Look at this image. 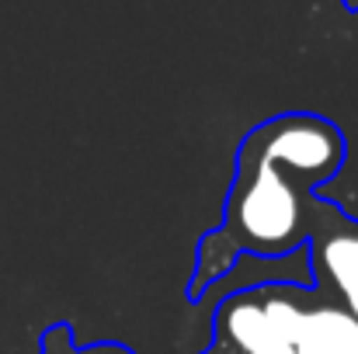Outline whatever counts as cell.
I'll list each match as a JSON object with an SVG mask.
<instances>
[{
    "instance_id": "7a4b0ae2",
    "label": "cell",
    "mask_w": 358,
    "mask_h": 354,
    "mask_svg": "<svg viewBox=\"0 0 358 354\" xmlns=\"http://www.w3.org/2000/svg\"><path fill=\"white\" fill-rule=\"evenodd\" d=\"M261 149L268 163H275L278 170L282 167H292L306 177H317V174H331L341 160V142L334 135L331 125L317 121V118H289V121H278L275 128L264 132L261 139Z\"/></svg>"
},
{
    "instance_id": "8992f818",
    "label": "cell",
    "mask_w": 358,
    "mask_h": 354,
    "mask_svg": "<svg viewBox=\"0 0 358 354\" xmlns=\"http://www.w3.org/2000/svg\"><path fill=\"white\" fill-rule=\"evenodd\" d=\"M264 309V316H268V323L278 330V337H285L292 348H296V341H299V330H303V309L299 306H292L289 299H271V302H264L261 306Z\"/></svg>"
},
{
    "instance_id": "6da1fadb",
    "label": "cell",
    "mask_w": 358,
    "mask_h": 354,
    "mask_svg": "<svg viewBox=\"0 0 358 354\" xmlns=\"http://www.w3.org/2000/svg\"><path fill=\"white\" fill-rule=\"evenodd\" d=\"M237 226L257 250H282L299 230V198L285 174L261 160L254 167L250 184L240 191Z\"/></svg>"
},
{
    "instance_id": "5b68a950",
    "label": "cell",
    "mask_w": 358,
    "mask_h": 354,
    "mask_svg": "<svg viewBox=\"0 0 358 354\" xmlns=\"http://www.w3.org/2000/svg\"><path fill=\"white\" fill-rule=\"evenodd\" d=\"M320 264L338 285L341 299L348 302V313L358 320V233H338L324 239Z\"/></svg>"
},
{
    "instance_id": "3957f363",
    "label": "cell",
    "mask_w": 358,
    "mask_h": 354,
    "mask_svg": "<svg viewBox=\"0 0 358 354\" xmlns=\"http://www.w3.org/2000/svg\"><path fill=\"white\" fill-rule=\"evenodd\" d=\"M296 354H358V320L334 306L310 309L303 316Z\"/></svg>"
},
{
    "instance_id": "277c9868",
    "label": "cell",
    "mask_w": 358,
    "mask_h": 354,
    "mask_svg": "<svg viewBox=\"0 0 358 354\" xmlns=\"http://www.w3.org/2000/svg\"><path fill=\"white\" fill-rule=\"evenodd\" d=\"M227 334H230V341L237 344L240 351H247V354H296V348L285 337H278V330L268 323L264 309L261 306H250V302L230 306V313H227Z\"/></svg>"
},
{
    "instance_id": "52a82bcc",
    "label": "cell",
    "mask_w": 358,
    "mask_h": 354,
    "mask_svg": "<svg viewBox=\"0 0 358 354\" xmlns=\"http://www.w3.org/2000/svg\"><path fill=\"white\" fill-rule=\"evenodd\" d=\"M348 7H358V0H348Z\"/></svg>"
}]
</instances>
